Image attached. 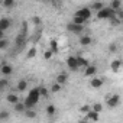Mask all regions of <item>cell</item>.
<instances>
[{"mask_svg": "<svg viewBox=\"0 0 123 123\" xmlns=\"http://www.w3.org/2000/svg\"><path fill=\"white\" fill-rule=\"evenodd\" d=\"M15 5H16V0H2V6H3L5 9H7V10L13 9Z\"/></svg>", "mask_w": 123, "mask_h": 123, "instance_id": "17", "label": "cell"}, {"mask_svg": "<svg viewBox=\"0 0 123 123\" xmlns=\"http://www.w3.org/2000/svg\"><path fill=\"white\" fill-rule=\"evenodd\" d=\"M52 55H54V51H52V49H48V51H45L43 58H45V59H51V58H52Z\"/></svg>", "mask_w": 123, "mask_h": 123, "instance_id": "37", "label": "cell"}, {"mask_svg": "<svg viewBox=\"0 0 123 123\" xmlns=\"http://www.w3.org/2000/svg\"><path fill=\"white\" fill-rule=\"evenodd\" d=\"M110 7H113L114 10H120L122 9V0H111V2H110Z\"/></svg>", "mask_w": 123, "mask_h": 123, "instance_id": "21", "label": "cell"}, {"mask_svg": "<svg viewBox=\"0 0 123 123\" xmlns=\"http://www.w3.org/2000/svg\"><path fill=\"white\" fill-rule=\"evenodd\" d=\"M49 45H51V49L54 51V54H58V49H59V48H58V42H56L55 39H52V41L49 42Z\"/></svg>", "mask_w": 123, "mask_h": 123, "instance_id": "30", "label": "cell"}, {"mask_svg": "<svg viewBox=\"0 0 123 123\" xmlns=\"http://www.w3.org/2000/svg\"><path fill=\"white\" fill-rule=\"evenodd\" d=\"M7 46H9V41H7L6 38L0 39V49H2V51H5V49H6Z\"/></svg>", "mask_w": 123, "mask_h": 123, "instance_id": "32", "label": "cell"}, {"mask_svg": "<svg viewBox=\"0 0 123 123\" xmlns=\"http://www.w3.org/2000/svg\"><path fill=\"white\" fill-rule=\"evenodd\" d=\"M93 43V38L90 35H80V45L81 46H90Z\"/></svg>", "mask_w": 123, "mask_h": 123, "instance_id": "9", "label": "cell"}, {"mask_svg": "<svg viewBox=\"0 0 123 123\" xmlns=\"http://www.w3.org/2000/svg\"><path fill=\"white\" fill-rule=\"evenodd\" d=\"M32 23H33L35 26H39V25L42 23V20H41L39 16H33V18H32Z\"/></svg>", "mask_w": 123, "mask_h": 123, "instance_id": "36", "label": "cell"}, {"mask_svg": "<svg viewBox=\"0 0 123 123\" xmlns=\"http://www.w3.org/2000/svg\"><path fill=\"white\" fill-rule=\"evenodd\" d=\"M119 104H120V96L119 94L114 93V94H110L106 97V106L109 109H116Z\"/></svg>", "mask_w": 123, "mask_h": 123, "instance_id": "2", "label": "cell"}, {"mask_svg": "<svg viewBox=\"0 0 123 123\" xmlns=\"http://www.w3.org/2000/svg\"><path fill=\"white\" fill-rule=\"evenodd\" d=\"M67 67L71 70V71H78L80 65H78V59H77V55H71L67 58Z\"/></svg>", "mask_w": 123, "mask_h": 123, "instance_id": "4", "label": "cell"}, {"mask_svg": "<svg viewBox=\"0 0 123 123\" xmlns=\"http://www.w3.org/2000/svg\"><path fill=\"white\" fill-rule=\"evenodd\" d=\"M15 88H16V91H20V93L26 91V90H28V81H26V80H19Z\"/></svg>", "mask_w": 123, "mask_h": 123, "instance_id": "13", "label": "cell"}, {"mask_svg": "<svg viewBox=\"0 0 123 123\" xmlns=\"http://www.w3.org/2000/svg\"><path fill=\"white\" fill-rule=\"evenodd\" d=\"M10 117V113L7 110H3V111H0V122H7Z\"/></svg>", "mask_w": 123, "mask_h": 123, "instance_id": "24", "label": "cell"}, {"mask_svg": "<svg viewBox=\"0 0 123 123\" xmlns=\"http://www.w3.org/2000/svg\"><path fill=\"white\" fill-rule=\"evenodd\" d=\"M90 110H91V106H90V104H83V106L80 107V111L84 113V114H87Z\"/></svg>", "mask_w": 123, "mask_h": 123, "instance_id": "34", "label": "cell"}, {"mask_svg": "<svg viewBox=\"0 0 123 123\" xmlns=\"http://www.w3.org/2000/svg\"><path fill=\"white\" fill-rule=\"evenodd\" d=\"M117 18H119V19H122V22H123V9L117 10Z\"/></svg>", "mask_w": 123, "mask_h": 123, "instance_id": "39", "label": "cell"}, {"mask_svg": "<svg viewBox=\"0 0 123 123\" xmlns=\"http://www.w3.org/2000/svg\"><path fill=\"white\" fill-rule=\"evenodd\" d=\"M7 86H9V81H7V78H6V77L0 78V90L5 91V90L7 88Z\"/></svg>", "mask_w": 123, "mask_h": 123, "instance_id": "27", "label": "cell"}, {"mask_svg": "<svg viewBox=\"0 0 123 123\" xmlns=\"http://www.w3.org/2000/svg\"><path fill=\"white\" fill-rule=\"evenodd\" d=\"M10 26H12V22H10L9 18L0 19V31H7V29H10Z\"/></svg>", "mask_w": 123, "mask_h": 123, "instance_id": "11", "label": "cell"}, {"mask_svg": "<svg viewBox=\"0 0 123 123\" xmlns=\"http://www.w3.org/2000/svg\"><path fill=\"white\" fill-rule=\"evenodd\" d=\"M61 87H62V86H61L59 83H56V81H55L49 88H51V93H54V94H55V93H59V91H61Z\"/></svg>", "mask_w": 123, "mask_h": 123, "instance_id": "25", "label": "cell"}, {"mask_svg": "<svg viewBox=\"0 0 123 123\" xmlns=\"http://www.w3.org/2000/svg\"><path fill=\"white\" fill-rule=\"evenodd\" d=\"M39 91H41V97H48L51 93V88H46L45 86H39Z\"/></svg>", "mask_w": 123, "mask_h": 123, "instance_id": "23", "label": "cell"}, {"mask_svg": "<svg viewBox=\"0 0 123 123\" xmlns=\"http://www.w3.org/2000/svg\"><path fill=\"white\" fill-rule=\"evenodd\" d=\"M116 15H117V10H114V9L110 7V6H107V7L104 6L100 12H97L96 16H97V19H100V20H104V19H106V20H110V19L114 18Z\"/></svg>", "mask_w": 123, "mask_h": 123, "instance_id": "1", "label": "cell"}, {"mask_svg": "<svg viewBox=\"0 0 123 123\" xmlns=\"http://www.w3.org/2000/svg\"><path fill=\"white\" fill-rule=\"evenodd\" d=\"M103 84H104V78H100V77H93L91 78V81H90V86H91V88H94V90H98L100 87H103Z\"/></svg>", "mask_w": 123, "mask_h": 123, "instance_id": "6", "label": "cell"}, {"mask_svg": "<svg viewBox=\"0 0 123 123\" xmlns=\"http://www.w3.org/2000/svg\"><path fill=\"white\" fill-rule=\"evenodd\" d=\"M75 15H78V16H81L83 19L88 20V19L91 18V15H93V10H91L90 6H88V7H81V9H78V10L75 12Z\"/></svg>", "mask_w": 123, "mask_h": 123, "instance_id": "5", "label": "cell"}, {"mask_svg": "<svg viewBox=\"0 0 123 123\" xmlns=\"http://www.w3.org/2000/svg\"><path fill=\"white\" fill-rule=\"evenodd\" d=\"M67 31L71 32V33H74V35H83V32H84V25H78V23L71 22V23L67 25Z\"/></svg>", "mask_w": 123, "mask_h": 123, "instance_id": "3", "label": "cell"}, {"mask_svg": "<svg viewBox=\"0 0 123 123\" xmlns=\"http://www.w3.org/2000/svg\"><path fill=\"white\" fill-rule=\"evenodd\" d=\"M20 33L28 35V23H26V22H23V23H22V32H20Z\"/></svg>", "mask_w": 123, "mask_h": 123, "instance_id": "38", "label": "cell"}, {"mask_svg": "<svg viewBox=\"0 0 123 123\" xmlns=\"http://www.w3.org/2000/svg\"><path fill=\"white\" fill-rule=\"evenodd\" d=\"M51 3H52V6L56 7V9H61V7H62V0H51Z\"/></svg>", "mask_w": 123, "mask_h": 123, "instance_id": "35", "label": "cell"}, {"mask_svg": "<svg viewBox=\"0 0 123 123\" xmlns=\"http://www.w3.org/2000/svg\"><path fill=\"white\" fill-rule=\"evenodd\" d=\"M45 111H46V114H48L49 117H54V116L56 114V107H55L54 104H48L46 109H45Z\"/></svg>", "mask_w": 123, "mask_h": 123, "instance_id": "20", "label": "cell"}, {"mask_svg": "<svg viewBox=\"0 0 123 123\" xmlns=\"http://www.w3.org/2000/svg\"><path fill=\"white\" fill-rule=\"evenodd\" d=\"M120 67H122V61H120V59H113L111 62H110V70H111L113 73H119Z\"/></svg>", "mask_w": 123, "mask_h": 123, "instance_id": "14", "label": "cell"}, {"mask_svg": "<svg viewBox=\"0 0 123 123\" xmlns=\"http://www.w3.org/2000/svg\"><path fill=\"white\" fill-rule=\"evenodd\" d=\"M91 110H94V111H103V104L101 103H94L93 106H91Z\"/></svg>", "mask_w": 123, "mask_h": 123, "instance_id": "33", "label": "cell"}, {"mask_svg": "<svg viewBox=\"0 0 123 123\" xmlns=\"http://www.w3.org/2000/svg\"><path fill=\"white\" fill-rule=\"evenodd\" d=\"M6 100H7V103L9 104H16V103H19L20 101V98L18 97V94H15V93H9L7 94V97H6Z\"/></svg>", "mask_w": 123, "mask_h": 123, "instance_id": "15", "label": "cell"}, {"mask_svg": "<svg viewBox=\"0 0 123 123\" xmlns=\"http://www.w3.org/2000/svg\"><path fill=\"white\" fill-rule=\"evenodd\" d=\"M77 59H78V65H80V68H86L87 65H90L88 59H87V58H84L83 55H77Z\"/></svg>", "mask_w": 123, "mask_h": 123, "instance_id": "18", "label": "cell"}, {"mask_svg": "<svg viewBox=\"0 0 123 123\" xmlns=\"http://www.w3.org/2000/svg\"><path fill=\"white\" fill-rule=\"evenodd\" d=\"M36 54H38V49H36V46H32V48L28 51V54H26V58H28V59H31V58H35V56H36Z\"/></svg>", "mask_w": 123, "mask_h": 123, "instance_id": "22", "label": "cell"}, {"mask_svg": "<svg viewBox=\"0 0 123 123\" xmlns=\"http://www.w3.org/2000/svg\"><path fill=\"white\" fill-rule=\"evenodd\" d=\"M28 119H35L36 117V111H33V109H26V111L23 113Z\"/></svg>", "mask_w": 123, "mask_h": 123, "instance_id": "28", "label": "cell"}, {"mask_svg": "<svg viewBox=\"0 0 123 123\" xmlns=\"http://www.w3.org/2000/svg\"><path fill=\"white\" fill-rule=\"evenodd\" d=\"M96 74H97V65L90 64V65H87V67L84 68V75H86V77H94Z\"/></svg>", "mask_w": 123, "mask_h": 123, "instance_id": "8", "label": "cell"}, {"mask_svg": "<svg viewBox=\"0 0 123 123\" xmlns=\"http://www.w3.org/2000/svg\"><path fill=\"white\" fill-rule=\"evenodd\" d=\"M90 7H91L93 12H100V10L104 7V3H103V2H93Z\"/></svg>", "mask_w": 123, "mask_h": 123, "instance_id": "19", "label": "cell"}, {"mask_svg": "<svg viewBox=\"0 0 123 123\" xmlns=\"http://www.w3.org/2000/svg\"><path fill=\"white\" fill-rule=\"evenodd\" d=\"M68 74L67 73H59V74H56V78H55V81L56 83H59L61 86H64V84H67L68 83Z\"/></svg>", "mask_w": 123, "mask_h": 123, "instance_id": "10", "label": "cell"}, {"mask_svg": "<svg viewBox=\"0 0 123 123\" xmlns=\"http://www.w3.org/2000/svg\"><path fill=\"white\" fill-rule=\"evenodd\" d=\"M109 22H110V25H111V26H119V25L122 23V19H119V18H117V15H116V16H114V18H111Z\"/></svg>", "mask_w": 123, "mask_h": 123, "instance_id": "29", "label": "cell"}, {"mask_svg": "<svg viewBox=\"0 0 123 123\" xmlns=\"http://www.w3.org/2000/svg\"><path fill=\"white\" fill-rule=\"evenodd\" d=\"M71 22H74V23H78V25H86V19H83L81 16H78V15H74V18H73V20Z\"/></svg>", "mask_w": 123, "mask_h": 123, "instance_id": "26", "label": "cell"}, {"mask_svg": "<svg viewBox=\"0 0 123 123\" xmlns=\"http://www.w3.org/2000/svg\"><path fill=\"white\" fill-rule=\"evenodd\" d=\"M13 107H15V111H16V113H25V111H26V109H28L23 100H22V101H19V103H16Z\"/></svg>", "mask_w": 123, "mask_h": 123, "instance_id": "16", "label": "cell"}, {"mask_svg": "<svg viewBox=\"0 0 123 123\" xmlns=\"http://www.w3.org/2000/svg\"><path fill=\"white\" fill-rule=\"evenodd\" d=\"M0 73H2L3 77H9V75L13 74V67H12L10 64L3 62V64H2V68H0Z\"/></svg>", "mask_w": 123, "mask_h": 123, "instance_id": "7", "label": "cell"}, {"mask_svg": "<svg viewBox=\"0 0 123 123\" xmlns=\"http://www.w3.org/2000/svg\"><path fill=\"white\" fill-rule=\"evenodd\" d=\"M117 49H119V46H117L116 42H110V43H109V51H110L111 54H116Z\"/></svg>", "mask_w": 123, "mask_h": 123, "instance_id": "31", "label": "cell"}, {"mask_svg": "<svg viewBox=\"0 0 123 123\" xmlns=\"http://www.w3.org/2000/svg\"><path fill=\"white\" fill-rule=\"evenodd\" d=\"M98 119H100V113L98 111H94V110H90L86 114V117H84V120H94V122H97Z\"/></svg>", "mask_w": 123, "mask_h": 123, "instance_id": "12", "label": "cell"}]
</instances>
